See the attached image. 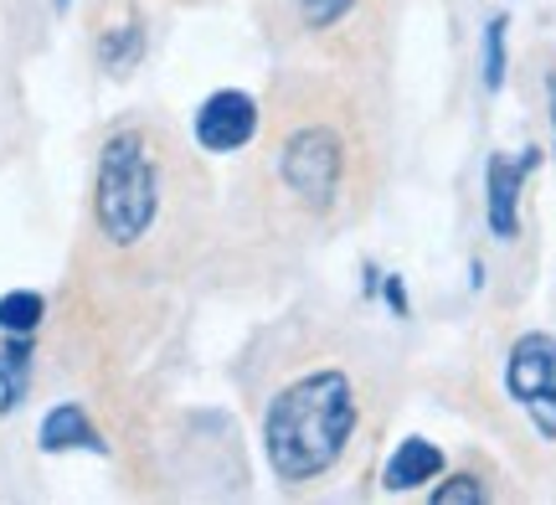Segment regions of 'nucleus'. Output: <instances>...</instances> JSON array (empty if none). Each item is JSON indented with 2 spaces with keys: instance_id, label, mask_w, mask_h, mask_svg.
Wrapping results in <instances>:
<instances>
[{
  "instance_id": "8",
  "label": "nucleus",
  "mask_w": 556,
  "mask_h": 505,
  "mask_svg": "<svg viewBox=\"0 0 556 505\" xmlns=\"http://www.w3.org/2000/svg\"><path fill=\"white\" fill-rule=\"evenodd\" d=\"M438 469H443L438 444H428V439H407V444L392 454V465H387V490H417L422 480H438Z\"/></svg>"
},
{
  "instance_id": "12",
  "label": "nucleus",
  "mask_w": 556,
  "mask_h": 505,
  "mask_svg": "<svg viewBox=\"0 0 556 505\" xmlns=\"http://www.w3.org/2000/svg\"><path fill=\"white\" fill-rule=\"evenodd\" d=\"M505 26H510L505 16H495L484 26V88H490V93L505 83Z\"/></svg>"
},
{
  "instance_id": "4",
  "label": "nucleus",
  "mask_w": 556,
  "mask_h": 505,
  "mask_svg": "<svg viewBox=\"0 0 556 505\" xmlns=\"http://www.w3.org/2000/svg\"><path fill=\"white\" fill-rule=\"evenodd\" d=\"M505 387L531 413V424L546 439H556V336H546V330L520 336L510 345V362H505Z\"/></svg>"
},
{
  "instance_id": "2",
  "label": "nucleus",
  "mask_w": 556,
  "mask_h": 505,
  "mask_svg": "<svg viewBox=\"0 0 556 505\" xmlns=\"http://www.w3.org/2000/svg\"><path fill=\"white\" fill-rule=\"evenodd\" d=\"M160 217V165L139 129L103 140L93 176V223L114 248H135Z\"/></svg>"
},
{
  "instance_id": "5",
  "label": "nucleus",
  "mask_w": 556,
  "mask_h": 505,
  "mask_svg": "<svg viewBox=\"0 0 556 505\" xmlns=\"http://www.w3.org/2000/svg\"><path fill=\"white\" fill-rule=\"evenodd\" d=\"M258 135V103L242 88H222L197 109V144L212 155H232Z\"/></svg>"
},
{
  "instance_id": "9",
  "label": "nucleus",
  "mask_w": 556,
  "mask_h": 505,
  "mask_svg": "<svg viewBox=\"0 0 556 505\" xmlns=\"http://www.w3.org/2000/svg\"><path fill=\"white\" fill-rule=\"evenodd\" d=\"M26 371H31V341L26 336H11L0 345V413H11L26 392Z\"/></svg>"
},
{
  "instance_id": "3",
  "label": "nucleus",
  "mask_w": 556,
  "mask_h": 505,
  "mask_svg": "<svg viewBox=\"0 0 556 505\" xmlns=\"http://www.w3.org/2000/svg\"><path fill=\"white\" fill-rule=\"evenodd\" d=\"M278 176H283V186L309 212H325V206L336 202L340 176H345V144H340V135L325 129V124L299 129L294 140L283 144V155H278Z\"/></svg>"
},
{
  "instance_id": "1",
  "label": "nucleus",
  "mask_w": 556,
  "mask_h": 505,
  "mask_svg": "<svg viewBox=\"0 0 556 505\" xmlns=\"http://www.w3.org/2000/svg\"><path fill=\"white\" fill-rule=\"evenodd\" d=\"M356 428V392L345 371H315L283 387L263 424V449L278 480L304 485L345 454V439Z\"/></svg>"
},
{
  "instance_id": "6",
  "label": "nucleus",
  "mask_w": 556,
  "mask_h": 505,
  "mask_svg": "<svg viewBox=\"0 0 556 505\" xmlns=\"http://www.w3.org/2000/svg\"><path fill=\"white\" fill-rule=\"evenodd\" d=\"M536 165V155H526V161H505L495 155L490 171H484V181H490V232L495 238H516L520 232V186H526V171Z\"/></svg>"
},
{
  "instance_id": "14",
  "label": "nucleus",
  "mask_w": 556,
  "mask_h": 505,
  "mask_svg": "<svg viewBox=\"0 0 556 505\" xmlns=\"http://www.w3.org/2000/svg\"><path fill=\"white\" fill-rule=\"evenodd\" d=\"M356 0H299V11H304V26H336L345 11H351Z\"/></svg>"
},
{
  "instance_id": "13",
  "label": "nucleus",
  "mask_w": 556,
  "mask_h": 505,
  "mask_svg": "<svg viewBox=\"0 0 556 505\" xmlns=\"http://www.w3.org/2000/svg\"><path fill=\"white\" fill-rule=\"evenodd\" d=\"M433 501L438 505H479V501H484V485H479L475 475H454L448 485L433 490Z\"/></svg>"
},
{
  "instance_id": "7",
  "label": "nucleus",
  "mask_w": 556,
  "mask_h": 505,
  "mask_svg": "<svg viewBox=\"0 0 556 505\" xmlns=\"http://www.w3.org/2000/svg\"><path fill=\"white\" fill-rule=\"evenodd\" d=\"M41 449L47 454H67V449H93V454H109V444L99 439V428L88 424V413L78 403H62L41 418Z\"/></svg>"
},
{
  "instance_id": "16",
  "label": "nucleus",
  "mask_w": 556,
  "mask_h": 505,
  "mask_svg": "<svg viewBox=\"0 0 556 505\" xmlns=\"http://www.w3.org/2000/svg\"><path fill=\"white\" fill-rule=\"evenodd\" d=\"M58 5H67V0H58Z\"/></svg>"
},
{
  "instance_id": "10",
  "label": "nucleus",
  "mask_w": 556,
  "mask_h": 505,
  "mask_svg": "<svg viewBox=\"0 0 556 505\" xmlns=\"http://www.w3.org/2000/svg\"><path fill=\"white\" fill-rule=\"evenodd\" d=\"M47 315V300H41L37 289H11V294H0V330L5 336H31Z\"/></svg>"
},
{
  "instance_id": "15",
  "label": "nucleus",
  "mask_w": 556,
  "mask_h": 505,
  "mask_svg": "<svg viewBox=\"0 0 556 505\" xmlns=\"http://www.w3.org/2000/svg\"><path fill=\"white\" fill-rule=\"evenodd\" d=\"M546 109H552V135H556V73L546 78Z\"/></svg>"
},
{
  "instance_id": "11",
  "label": "nucleus",
  "mask_w": 556,
  "mask_h": 505,
  "mask_svg": "<svg viewBox=\"0 0 556 505\" xmlns=\"http://www.w3.org/2000/svg\"><path fill=\"white\" fill-rule=\"evenodd\" d=\"M139 52H144V31H139V21H129L124 31L99 37V58H103V67H114V73H129V67L139 62Z\"/></svg>"
}]
</instances>
